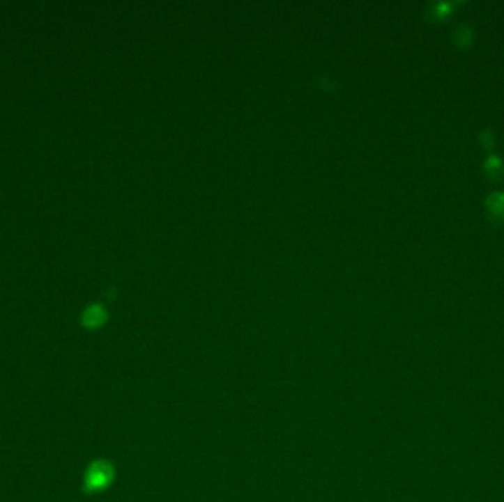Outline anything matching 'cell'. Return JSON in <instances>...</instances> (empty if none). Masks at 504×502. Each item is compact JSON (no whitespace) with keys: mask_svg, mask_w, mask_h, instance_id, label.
<instances>
[{"mask_svg":"<svg viewBox=\"0 0 504 502\" xmlns=\"http://www.w3.org/2000/svg\"><path fill=\"white\" fill-rule=\"evenodd\" d=\"M112 479V469L105 461H98L89 467L86 473V489L98 491L105 487Z\"/></svg>","mask_w":504,"mask_h":502,"instance_id":"1","label":"cell"},{"mask_svg":"<svg viewBox=\"0 0 504 502\" xmlns=\"http://www.w3.org/2000/svg\"><path fill=\"white\" fill-rule=\"evenodd\" d=\"M484 207L491 223L496 226L504 224V191H491L484 201Z\"/></svg>","mask_w":504,"mask_h":502,"instance_id":"2","label":"cell"},{"mask_svg":"<svg viewBox=\"0 0 504 502\" xmlns=\"http://www.w3.org/2000/svg\"><path fill=\"white\" fill-rule=\"evenodd\" d=\"M456 5V2H448V0H445V2H434L426 9V17L432 22L443 24L453 17Z\"/></svg>","mask_w":504,"mask_h":502,"instance_id":"3","label":"cell"},{"mask_svg":"<svg viewBox=\"0 0 504 502\" xmlns=\"http://www.w3.org/2000/svg\"><path fill=\"white\" fill-rule=\"evenodd\" d=\"M482 171L489 182H500L504 177V162L496 153H488L482 162Z\"/></svg>","mask_w":504,"mask_h":502,"instance_id":"4","label":"cell"},{"mask_svg":"<svg viewBox=\"0 0 504 502\" xmlns=\"http://www.w3.org/2000/svg\"><path fill=\"white\" fill-rule=\"evenodd\" d=\"M451 37H453V42L457 47L469 49L475 40V30L468 22H460L453 29Z\"/></svg>","mask_w":504,"mask_h":502,"instance_id":"5","label":"cell"},{"mask_svg":"<svg viewBox=\"0 0 504 502\" xmlns=\"http://www.w3.org/2000/svg\"><path fill=\"white\" fill-rule=\"evenodd\" d=\"M478 140H480L481 146L487 150H491L496 146V134L491 128H484V130H481L480 134H478Z\"/></svg>","mask_w":504,"mask_h":502,"instance_id":"6","label":"cell"},{"mask_svg":"<svg viewBox=\"0 0 504 502\" xmlns=\"http://www.w3.org/2000/svg\"><path fill=\"white\" fill-rule=\"evenodd\" d=\"M102 318H103V313H102L100 308L93 306V308H90V310L86 313L84 323L87 326H98L102 321Z\"/></svg>","mask_w":504,"mask_h":502,"instance_id":"7","label":"cell"}]
</instances>
